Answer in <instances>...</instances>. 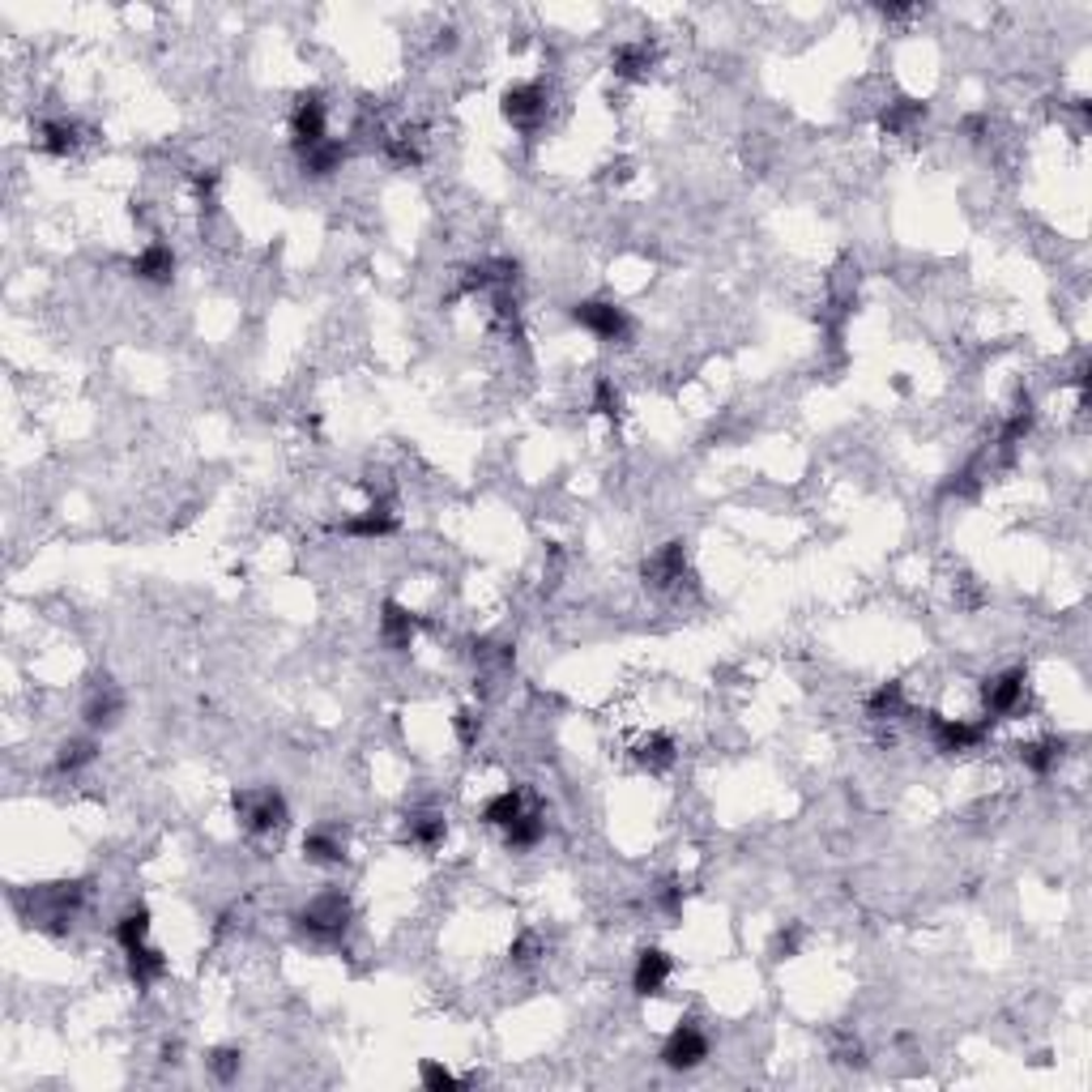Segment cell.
Here are the masks:
<instances>
[{
    "instance_id": "17",
    "label": "cell",
    "mask_w": 1092,
    "mask_h": 1092,
    "mask_svg": "<svg viewBox=\"0 0 1092 1092\" xmlns=\"http://www.w3.org/2000/svg\"><path fill=\"white\" fill-rule=\"evenodd\" d=\"M457 1084H461V1080H457V1076H453L449 1067L431 1063V1058H427V1063H423V1088H457Z\"/></svg>"
},
{
    "instance_id": "8",
    "label": "cell",
    "mask_w": 1092,
    "mask_h": 1092,
    "mask_svg": "<svg viewBox=\"0 0 1092 1092\" xmlns=\"http://www.w3.org/2000/svg\"><path fill=\"white\" fill-rule=\"evenodd\" d=\"M133 273L141 277V283L163 287V283H171V273H175V253H171L167 243H159V239H154L150 247H141V253H137V261H133Z\"/></svg>"
},
{
    "instance_id": "7",
    "label": "cell",
    "mask_w": 1092,
    "mask_h": 1092,
    "mask_svg": "<svg viewBox=\"0 0 1092 1092\" xmlns=\"http://www.w3.org/2000/svg\"><path fill=\"white\" fill-rule=\"evenodd\" d=\"M303 926L311 930V934H337L341 926H346V900H341L337 892H325V896H317L303 909Z\"/></svg>"
},
{
    "instance_id": "5",
    "label": "cell",
    "mask_w": 1092,
    "mask_h": 1092,
    "mask_svg": "<svg viewBox=\"0 0 1092 1092\" xmlns=\"http://www.w3.org/2000/svg\"><path fill=\"white\" fill-rule=\"evenodd\" d=\"M393 529H397V517H393L389 504H371V508L355 512L351 521H341V534H346V538H363V542H371V538H389Z\"/></svg>"
},
{
    "instance_id": "16",
    "label": "cell",
    "mask_w": 1092,
    "mask_h": 1092,
    "mask_svg": "<svg viewBox=\"0 0 1092 1092\" xmlns=\"http://www.w3.org/2000/svg\"><path fill=\"white\" fill-rule=\"evenodd\" d=\"M95 752H99V747L90 738H73V742H65V752H60V768L77 772V768H86L90 760H95Z\"/></svg>"
},
{
    "instance_id": "1",
    "label": "cell",
    "mask_w": 1092,
    "mask_h": 1092,
    "mask_svg": "<svg viewBox=\"0 0 1092 1092\" xmlns=\"http://www.w3.org/2000/svg\"><path fill=\"white\" fill-rule=\"evenodd\" d=\"M572 321H576L585 333H594L598 341H623V337L632 333L628 311H623V307H615V303H602V299L576 303V307H572Z\"/></svg>"
},
{
    "instance_id": "10",
    "label": "cell",
    "mask_w": 1092,
    "mask_h": 1092,
    "mask_svg": "<svg viewBox=\"0 0 1092 1092\" xmlns=\"http://www.w3.org/2000/svg\"><path fill=\"white\" fill-rule=\"evenodd\" d=\"M521 816H525V798H521V790H504V794H495V798L483 806V824L504 828V832H508Z\"/></svg>"
},
{
    "instance_id": "11",
    "label": "cell",
    "mask_w": 1092,
    "mask_h": 1092,
    "mask_svg": "<svg viewBox=\"0 0 1092 1092\" xmlns=\"http://www.w3.org/2000/svg\"><path fill=\"white\" fill-rule=\"evenodd\" d=\"M145 934H150V914H145V909H129V914H124V918L115 922V944H120L124 952L145 948Z\"/></svg>"
},
{
    "instance_id": "9",
    "label": "cell",
    "mask_w": 1092,
    "mask_h": 1092,
    "mask_svg": "<svg viewBox=\"0 0 1092 1092\" xmlns=\"http://www.w3.org/2000/svg\"><path fill=\"white\" fill-rule=\"evenodd\" d=\"M666 982H670V956H666V952H658V948L640 952V960H636V973H632V986H636V994H662V990H666Z\"/></svg>"
},
{
    "instance_id": "6",
    "label": "cell",
    "mask_w": 1092,
    "mask_h": 1092,
    "mask_svg": "<svg viewBox=\"0 0 1092 1092\" xmlns=\"http://www.w3.org/2000/svg\"><path fill=\"white\" fill-rule=\"evenodd\" d=\"M547 111V90L542 86H512L504 95V115L517 124V129H529L534 120H542Z\"/></svg>"
},
{
    "instance_id": "18",
    "label": "cell",
    "mask_w": 1092,
    "mask_h": 1092,
    "mask_svg": "<svg viewBox=\"0 0 1092 1092\" xmlns=\"http://www.w3.org/2000/svg\"><path fill=\"white\" fill-rule=\"evenodd\" d=\"M209 1067L218 1071V1080H231V1076L239 1071V1054H235V1050H218Z\"/></svg>"
},
{
    "instance_id": "13",
    "label": "cell",
    "mask_w": 1092,
    "mask_h": 1092,
    "mask_svg": "<svg viewBox=\"0 0 1092 1092\" xmlns=\"http://www.w3.org/2000/svg\"><path fill=\"white\" fill-rule=\"evenodd\" d=\"M380 628H385V640L389 644H405V640L415 636V615L405 610V606H397V602H389L385 615H380Z\"/></svg>"
},
{
    "instance_id": "15",
    "label": "cell",
    "mask_w": 1092,
    "mask_h": 1092,
    "mask_svg": "<svg viewBox=\"0 0 1092 1092\" xmlns=\"http://www.w3.org/2000/svg\"><path fill=\"white\" fill-rule=\"evenodd\" d=\"M115 713H120V696H115L111 688H103V692L90 696V704H86V726H90V730L111 726V722H115Z\"/></svg>"
},
{
    "instance_id": "2",
    "label": "cell",
    "mask_w": 1092,
    "mask_h": 1092,
    "mask_svg": "<svg viewBox=\"0 0 1092 1092\" xmlns=\"http://www.w3.org/2000/svg\"><path fill=\"white\" fill-rule=\"evenodd\" d=\"M708 1058V1037L700 1033L696 1024H679L674 1033L666 1037V1046H662V1063L666 1067H674V1071H692V1067H700Z\"/></svg>"
},
{
    "instance_id": "4",
    "label": "cell",
    "mask_w": 1092,
    "mask_h": 1092,
    "mask_svg": "<svg viewBox=\"0 0 1092 1092\" xmlns=\"http://www.w3.org/2000/svg\"><path fill=\"white\" fill-rule=\"evenodd\" d=\"M283 820H287V802L277 790H261L243 798V824L253 832H273V828H283Z\"/></svg>"
},
{
    "instance_id": "3",
    "label": "cell",
    "mask_w": 1092,
    "mask_h": 1092,
    "mask_svg": "<svg viewBox=\"0 0 1092 1092\" xmlns=\"http://www.w3.org/2000/svg\"><path fill=\"white\" fill-rule=\"evenodd\" d=\"M1024 692H1028L1024 670H1007V674L990 679V683H986V713H994V717H1012V713H1020Z\"/></svg>"
},
{
    "instance_id": "12",
    "label": "cell",
    "mask_w": 1092,
    "mask_h": 1092,
    "mask_svg": "<svg viewBox=\"0 0 1092 1092\" xmlns=\"http://www.w3.org/2000/svg\"><path fill=\"white\" fill-rule=\"evenodd\" d=\"M39 145L47 154H60V159H65V154L77 145V124L73 120H47L39 129Z\"/></svg>"
},
{
    "instance_id": "14",
    "label": "cell",
    "mask_w": 1092,
    "mask_h": 1092,
    "mask_svg": "<svg viewBox=\"0 0 1092 1092\" xmlns=\"http://www.w3.org/2000/svg\"><path fill=\"white\" fill-rule=\"evenodd\" d=\"M129 969H133L137 986H150V982H159L167 973V960L159 952H150V948H137V952H129Z\"/></svg>"
}]
</instances>
